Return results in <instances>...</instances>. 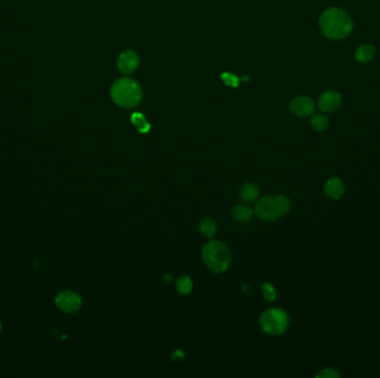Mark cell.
<instances>
[{
	"label": "cell",
	"instance_id": "5bb4252c",
	"mask_svg": "<svg viewBox=\"0 0 380 378\" xmlns=\"http://www.w3.org/2000/svg\"><path fill=\"white\" fill-rule=\"evenodd\" d=\"M199 230L206 238H212L216 233V223L211 219L205 218L199 223Z\"/></svg>",
	"mask_w": 380,
	"mask_h": 378
},
{
	"label": "cell",
	"instance_id": "ac0fdd59",
	"mask_svg": "<svg viewBox=\"0 0 380 378\" xmlns=\"http://www.w3.org/2000/svg\"><path fill=\"white\" fill-rule=\"evenodd\" d=\"M261 291H262V295L265 296V298L267 300H270V302H272V300H274V298H276L277 296L276 290H274V287L273 285H270L269 283H265L261 287Z\"/></svg>",
	"mask_w": 380,
	"mask_h": 378
},
{
	"label": "cell",
	"instance_id": "7a4b0ae2",
	"mask_svg": "<svg viewBox=\"0 0 380 378\" xmlns=\"http://www.w3.org/2000/svg\"><path fill=\"white\" fill-rule=\"evenodd\" d=\"M110 95L116 104L121 108H133L141 101L143 91L135 80L121 78L111 85Z\"/></svg>",
	"mask_w": 380,
	"mask_h": 378
},
{
	"label": "cell",
	"instance_id": "30bf717a",
	"mask_svg": "<svg viewBox=\"0 0 380 378\" xmlns=\"http://www.w3.org/2000/svg\"><path fill=\"white\" fill-rule=\"evenodd\" d=\"M345 191V185L343 182L338 178H331L325 184V192L329 198L338 200L340 199Z\"/></svg>",
	"mask_w": 380,
	"mask_h": 378
},
{
	"label": "cell",
	"instance_id": "44dd1931",
	"mask_svg": "<svg viewBox=\"0 0 380 378\" xmlns=\"http://www.w3.org/2000/svg\"><path fill=\"white\" fill-rule=\"evenodd\" d=\"M0 329H1V324H0Z\"/></svg>",
	"mask_w": 380,
	"mask_h": 378
},
{
	"label": "cell",
	"instance_id": "8fae6325",
	"mask_svg": "<svg viewBox=\"0 0 380 378\" xmlns=\"http://www.w3.org/2000/svg\"><path fill=\"white\" fill-rule=\"evenodd\" d=\"M375 56V48L371 44H361L357 48L355 52L356 60L361 63H367L374 58Z\"/></svg>",
	"mask_w": 380,
	"mask_h": 378
},
{
	"label": "cell",
	"instance_id": "277c9868",
	"mask_svg": "<svg viewBox=\"0 0 380 378\" xmlns=\"http://www.w3.org/2000/svg\"><path fill=\"white\" fill-rule=\"evenodd\" d=\"M290 210V201L284 195H267L257 202L254 212L264 221H274Z\"/></svg>",
	"mask_w": 380,
	"mask_h": 378
},
{
	"label": "cell",
	"instance_id": "ffe728a7",
	"mask_svg": "<svg viewBox=\"0 0 380 378\" xmlns=\"http://www.w3.org/2000/svg\"><path fill=\"white\" fill-rule=\"evenodd\" d=\"M317 377L338 378V377H340V374H339L335 368H323L320 373L317 374Z\"/></svg>",
	"mask_w": 380,
	"mask_h": 378
},
{
	"label": "cell",
	"instance_id": "e0dca14e",
	"mask_svg": "<svg viewBox=\"0 0 380 378\" xmlns=\"http://www.w3.org/2000/svg\"><path fill=\"white\" fill-rule=\"evenodd\" d=\"M176 286L180 294H188L192 290V282L188 276H183L177 280Z\"/></svg>",
	"mask_w": 380,
	"mask_h": 378
},
{
	"label": "cell",
	"instance_id": "ba28073f",
	"mask_svg": "<svg viewBox=\"0 0 380 378\" xmlns=\"http://www.w3.org/2000/svg\"><path fill=\"white\" fill-rule=\"evenodd\" d=\"M290 110L298 117H308L314 112L315 104L308 97H297L290 102Z\"/></svg>",
	"mask_w": 380,
	"mask_h": 378
},
{
	"label": "cell",
	"instance_id": "2e32d148",
	"mask_svg": "<svg viewBox=\"0 0 380 378\" xmlns=\"http://www.w3.org/2000/svg\"><path fill=\"white\" fill-rule=\"evenodd\" d=\"M311 125H313V128L315 130H317V131H323V130L328 128L329 120L327 119L326 116L316 115L313 117V119H311Z\"/></svg>",
	"mask_w": 380,
	"mask_h": 378
},
{
	"label": "cell",
	"instance_id": "5b68a950",
	"mask_svg": "<svg viewBox=\"0 0 380 378\" xmlns=\"http://www.w3.org/2000/svg\"><path fill=\"white\" fill-rule=\"evenodd\" d=\"M260 326L267 334L281 335L289 327V316L280 308H270L260 316Z\"/></svg>",
	"mask_w": 380,
	"mask_h": 378
},
{
	"label": "cell",
	"instance_id": "7c38bea8",
	"mask_svg": "<svg viewBox=\"0 0 380 378\" xmlns=\"http://www.w3.org/2000/svg\"><path fill=\"white\" fill-rule=\"evenodd\" d=\"M258 195H259V190H258V188L254 184H252V183H247V184H244L241 186L240 198L245 202L256 201Z\"/></svg>",
	"mask_w": 380,
	"mask_h": 378
},
{
	"label": "cell",
	"instance_id": "6da1fadb",
	"mask_svg": "<svg viewBox=\"0 0 380 378\" xmlns=\"http://www.w3.org/2000/svg\"><path fill=\"white\" fill-rule=\"evenodd\" d=\"M319 27L327 38L339 40L349 36L353 29V21L346 11L339 8H329L321 14Z\"/></svg>",
	"mask_w": 380,
	"mask_h": 378
},
{
	"label": "cell",
	"instance_id": "3957f363",
	"mask_svg": "<svg viewBox=\"0 0 380 378\" xmlns=\"http://www.w3.org/2000/svg\"><path fill=\"white\" fill-rule=\"evenodd\" d=\"M203 261L213 273H222L230 266L232 255L226 244L219 241H211L204 246Z\"/></svg>",
	"mask_w": 380,
	"mask_h": 378
},
{
	"label": "cell",
	"instance_id": "d6986e66",
	"mask_svg": "<svg viewBox=\"0 0 380 378\" xmlns=\"http://www.w3.org/2000/svg\"><path fill=\"white\" fill-rule=\"evenodd\" d=\"M221 79H222V81H224L226 84L229 85V87H233V88L238 87V84H239V82H240V80L238 79L236 76L232 75V73H230V72H224V73H222Z\"/></svg>",
	"mask_w": 380,
	"mask_h": 378
},
{
	"label": "cell",
	"instance_id": "9c48e42d",
	"mask_svg": "<svg viewBox=\"0 0 380 378\" xmlns=\"http://www.w3.org/2000/svg\"><path fill=\"white\" fill-rule=\"evenodd\" d=\"M139 66V57L133 50H126L119 56L118 68L123 73H131Z\"/></svg>",
	"mask_w": 380,
	"mask_h": 378
},
{
	"label": "cell",
	"instance_id": "52a82bcc",
	"mask_svg": "<svg viewBox=\"0 0 380 378\" xmlns=\"http://www.w3.org/2000/svg\"><path fill=\"white\" fill-rule=\"evenodd\" d=\"M341 96L336 91H326L319 97L318 107L321 111L333 112L341 105Z\"/></svg>",
	"mask_w": 380,
	"mask_h": 378
},
{
	"label": "cell",
	"instance_id": "8992f818",
	"mask_svg": "<svg viewBox=\"0 0 380 378\" xmlns=\"http://www.w3.org/2000/svg\"><path fill=\"white\" fill-rule=\"evenodd\" d=\"M56 304L64 313H75L82 307V298L75 292L64 291L57 295Z\"/></svg>",
	"mask_w": 380,
	"mask_h": 378
},
{
	"label": "cell",
	"instance_id": "4fadbf2b",
	"mask_svg": "<svg viewBox=\"0 0 380 378\" xmlns=\"http://www.w3.org/2000/svg\"><path fill=\"white\" fill-rule=\"evenodd\" d=\"M253 215V210L252 207L245 204H240L237 205L236 207H233L232 210V217L234 219L239 222H247L252 219Z\"/></svg>",
	"mask_w": 380,
	"mask_h": 378
},
{
	"label": "cell",
	"instance_id": "9a60e30c",
	"mask_svg": "<svg viewBox=\"0 0 380 378\" xmlns=\"http://www.w3.org/2000/svg\"><path fill=\"white\" fill-rule=\"evenodd\" d=\"M131 122H132V124L137 128V130H138V131L141 133H146L149 131V129H150V124L148 123L146 118H145V116L141 115V113H139V112L133 113V115L131 116Z\"/></svg>",
	"mask_w": 380,
	"mask_h": 378
}]
</instances>
